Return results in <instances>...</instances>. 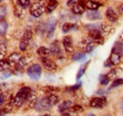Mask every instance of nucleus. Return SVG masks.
<instances>
[{"label":"nucleus","mask_w":123,"mask_h":116,"mask_svg":"<svg viewBox=\"0 0 123 116\" xmlns=\"http://www.w3.org/2000/svg\"><path fill=\"white\" fill-rule=\"evenodd\" d=\"M31 89L30 87H24L22 88H20V90L17 92V94L15 95V97L13 98V103L14 106L17 108H20L25 102L27 101L29 95L31 94Z\"/></svg>","instance_id":"obj_1"},{"label":"nucleus","mask_w":123,"mask_h":116,"mask_svg":"<svg viewBox=\"0 0 123 116\" xmlns=\"http://www.w3.org/2000/svg\"><path fill=\"white\" fill-rule=\"evenodd\" d=\"M47 5L46 4V0H39L35 2L32 6H31V14L34 17H40L45 12V7Z\"/></svg>","instance_id":"obj_2"},{"label":"nucleus","mask_w":123,"mask_h":116,"mask_svg":"<svg viewBox=\"0 0 123 116\" xmlns=\"http://www.w3.org/2000/svg\"><path fill=\"white\" fill-rule=\"evenodd\" d=\"M84 28L87 30H91V29H98L99 30L103 35H107L111 31V27L107 25L106 23H98V24H88L85 25Z\"/></svg>","instance_id":"obj_3"},{"label":"nucleus","mask_w":123,"mask_h":116,"mask_svg":"<svg viewBox=\"0 0 123 116\" xmlns=\"http://www.w3.org/2000/svg\"><path fill=\"white\" fill-rule=\"evenodd\" d=\"M96 42L93 40L91 37H86L83 38L80 42V47L82 49L83 51H85L86 53H91L96 48Z\"/></svg>","instance_id":"obj_4"},{"label":"nucleus","mask_w":123,"mask_h":116,"mask_svg":"<svg viewBox=\"0 0 123 116\" xmlns=\"http://www.w3.org/2000/svg\"><path fill=\"white\" fill-rule=\"evenodd\" d=\"M27 73L32 80H39L42 75V67L39 64H33L28 68Z\"/></svg>","instance_id":"obj_5"},{"label":"nucleus","mask_w":123,"mask_h":116,"mask_svg":"<svg viewBox=\"0 0 123 116\" xmlns=\"http://www.w3.org/2000/svg\"><path fill=\"white\" fill-rule=\"evenodd\" d=\"M51 107H53V106H52L51 103L49 102L47 96L45 97V98L37 99L36 104H35V106H34L35 109H37L38 111H46V110H48Z\"/></svg>","instance_id":"obj_6"},{"label":"nucleus","mask_w":123,"mask_h":116,"mask_svg":"<svg viewBox=\"0 0 123 116\" xmlns=\"http://www.w3.org/2000/svg\"><path fill=\"white\" fill-rule=\"evenodd\" d=\"M31 38H32V32L31 30H26L25 33L22 36L21 42L19 44V49L22 51H25L28 50L29 46H30V42H31Z\"/></svg>","instance_id":"obj_7"},{"label":"nucleus","mask_w":123,"mask_h":116,"mask_svg":"<svg viewBox=\"0 0 123 116\" xmlns=\"http://www.w3.org/2000/svg\"><path fill=\"white\" fill-rule=\"evenodd\" d=\"M88 34H89V37H91L97 44L102 45V44L104 43L103 34H102L99 30H98V29H91V30H88Z\"/></svg>","instance_id":"obj_8"},{"label":"nucleus","mask_w":123,"mask_h":116,"mask_svg":"<svg viewBox=\"0 0 123 116\" xmlns=\"http://www.w3.org/2000/svg\"><path fill=\"white\" fill-rule=\"evenodd\" d=\"M107 104V100L105 97H94L90 101V107L94 109H101L105 107Z\"/></svg>","instance_id":"obj_9"},{"label":"nucleus","mask_w":123,"mask_h":116,"mask_svg":"<svg viewBox=\"0 0 123 116\" xmlns=\"http://www.w3.org/2000/svg\"><path fill=\"white\" fill-rule=\"evenodd\" d=\"M41 62H42V65L43 67L46 69V71H49V72H53V71H56L57 70V65L56 63L49 59L48 57H41Z\"/></svg>","instance_id":"obj_10"},{"label":"nucleus","mask_w":123,"mask_h":116,"mask_svg":"<svg viewBox=\"0 0 123 116\" xmlns=\"http://www.w3.org/2000/svg\"><path fill=\"white\" fill-rule=\"evenodd\" d=\"M62 45L64 47V50L67 53H73L74 52V47H73V40L71 38V36L67 35L64 36V38L62 39Z\"/></svg>","instance_id":"obj_11"},{"label":"nucleus","mask_w":123,"mask_h":116,"mask_svg":"<svg viewBox=\"0 0 123 116\" xmlns=\"http://www.w3.org/2000/svg\"><path fill=\"white\" fill-rule=\"evenodd\" d=\"M56 25H57V21L55 20V18H51L48 20L46 24V33H47L48 38H51L53 36L55 29H56Z\"/></svg>","instance_id":"obj_12"},{"label":"nucleus","mask_w":123,"mask_h":116,"mask_svg":"<svg viewBox=\"0 0 123 116\" xmlns=\"http://www.w3.org/2000/svg\"><path fill=\"white\" fill-rule=\"evenodd\" d=\"M123 55L120 53H117V52H115V51H111V54H110V57L108 58L110 60V62L112 63L113 66H117L120 64V62L122 61Z\"/></svg>","instance_id":"obj_13"},{"label":"nucleus","mask_w":123,"mask_h":116,"mask_svg":"<svg viewBox=\"0 0 123 116\" xmlns=\"http://www.w3.org/2000/svg\"><path fill=\"white\" fill-rule=\"evenodd\" d=\"M50 51H51V53L55 56H60L62 54L61 46L58 40H55L50 44Z\"/></svg>","instance_id":"obj_14"},{"label":"nucleus","mask_w":123,"mask_h":116,"mask_svg":"<svg viewBox=\"0 0 123 116\" xmlns=\"http://www.w3.org/2000/svg\"><path fill=\"white\" fill-rule=\"evenodd\" d=\"M85 4L83 2H80L79 1L78 3H75L73 5V8H72V12L75 14H82L85 11Z\"/></svg>","instance_id":"obj_15"},{"label":"nucleus","mask_w":123,"mask_h":116,"mask_svg":"<svg viewBox=\"0 0 123 116\" xmlns=\"http://www.w3.org/2000/svg\"><path fill=\"white\" fill-rule=\"evenodd\" d=\"M106 17H107L108 20L110 22H112V23H115V22H117L118 20V16H117V14H116V12L112 8H108L107 9V11H106Z\"/></svg>","instance_id":"obj_16"},{"label":"nucleus","mask_w":123,"mask_h":116,"mask_svg":"<svg viewBox=\"0 0 123 116\" xmlns=\"http://www.w3.org/2000/svg\"><path fill=\"white\" fill-rule=\"evenodd\" d=\"M20 59H21L20 53H19V52H13V53H12V54L9 56L8 61H9V63H10V65H11L12 67H13V66H16V64L20 61Z\"/></svg>","instance_id":"obj_17"},{"label":"nucleus","mask_w":123,"mask_h":116,"mask_svg":"<svg viewBox=\"0 0 123 116\" xmlns=\"http://www.w3.org/2000/svg\"><path fill=\"white\" fill-rule=\"evenodd\" d=\"M36 101H37V98H36V93L33 91V90H31V94L29 95V97H28V99H27V105H29L28 106V108H34V106H35V104H36Z\"/></svg>","instance_id":"obj_18"},{"label":"nucleus","mask_w":123,"mask_h":116,"mask_svg":"<svg viewBox=\"0 0 123 116\" xmlns=\"http://www.w3.org/2000/svg\"><path fill=\"white\" fill-rule=\"evenodd\" d=\"M85 6L90 11H96V10H98L101 6V3H98V2H96V1H92V0H88V1L85 2Z\"/></svg>","instance_id":"obj_19"},{"label":"nucleus","mask_w":123,"mask_h":116,"mask_svg":"<svg viewBox=\"0 0 123 116\" xmlns=\"http://www.w3.org/2000/svg\"><path fill=\"white\" fill-rule=\"evenodd\" d=\"M121 72V69L117 67V68H114L112 69L109 72L107 73V76L110 78V80H115L117 78V76L119 75V73Z\"/></svg>","instance_id":"obj_20"},{"label":"nucleus","mask_w":123,"mask_h":116,"mask_svg":"<svg viewBox=\"0 0 123 116\" xmlns=\"http://www.w3.org/2000/svg\"><path fill=\"white\" fill-rule=\"evenodd\" d=\"M37 53H38V55L41 56V57H48L50 54H52L50 49L46 48V47H40V48L37 50Z\"/></svg>","instance_id":"obj_21"},{"label":"nucleus","mask_w":123,"mask_h":116,"mask_svg":"<svg viewBox=\"0 0 123 116\" xmlns=\"http://www.w3.org/2000/svg\"><path fill=\"white\" fill-rule=\"evenodd\" d=\"M72 106H73L72 102L69 101V100L62 102L61 105H59V111L62 113V112H63V111H65V110L69 109H70Z\"/></svg>","instance_id":"obj_22"},{"label":"nucleus","mask_w":123,"mask_h":116,"mask_svg":"<svg viewBox=\"0 0 123 116\" xmlns=\"http://www.w3.org/2000/svg\"><path fill=\"white\" fill-rule=\"evenodd\" d=\"M87 18L90 19V20H99V19H101V14L97 10L96 11H91L87 14Z\"/></svg>","instance_id":"obj_23"},{"label":"nucleus","mask_w":123,"mask_h":116,"mask_svg":"<svg viewBox=\"0 0 123 116\" xmlns=\"http://www.w3.org/2000/svg\"><path fill=\"white\" fill-rule=\"evenodd\" d=\"M115 51V52H117V53H120V54H122L123 55V44L122 42H120V41H117L115 45H114V47H113V49H112V51Z\"/></svg>","instance_id":"obj_24"},{"label":"nucleus","mask_w":123,"mask_h":116,"mask_svg":"<svg viewBox=\"0 0 123 116\" xmlns=\"http://www.w3.org/2000/svg\"><path fill=\"white\" fill-rule=\"evenodd\" d=\"M86 59V54L83 52H76L72 55V60L73 61H77V62H80V61H84Z\"/></svg>","instance_id":"obj_25"},{"label":"nucleus","mask_w":123,"mask_h":116,"mask_svg":"<svg viewBox=\"0 0 123 116\" xmlns=\"http://www.w3.org/2000/svg\"><path fill=\"white\" fill-rule=\"evenodd\" d=\"M58 5H59V3H58L56 0L49 1V4H47V6H46V12H47L48 14L52 13V12L57 8V6H58Z\"/></svg>","instance_id":"obj_26"},{"label":"nucleus","mask_w":123,"mask_h":116,"mask_svg":"<svg viewBox=\"0 0 123 116\" xmlns=\"http://www.w3.org/2000/svg\"><path fill=\"white\" fill-rule=\"evenodd\" d=\"M89 63H90V61H88V62H86V63H84L83 65H81L80 66V68L79 69V72L77 73V79L79 80L83 74L85 72V71H86V69H87V67H88V65H89Z\"/></svg>","instance_id":"obj_27"},{"label":"nucleus","mask_w":123,"mask_h":116,"mask_svg":"<svg viewBox=\"0 0 123 116\" xmlns=\"http://www.w3.org/2000/svg\"><path fill=\"white\" fill-rule=\"evenodd\" d=\"M75 28H76L75 24H73V23H69V22L64 23V24L62 25V31H63V32H69V31H71L72 29H74Z\"/></svg>","instance_id":"obj_28"},{"label":"nucleus","mask_w":123,"mask_h":116,"mask_svg":"<svg viewBox=\"0 0 123 116\" xmlns=\"http://www.w3.org/2000/svg\"><path fill=\"white\" fill-rule=\"evenodd\" d=\"M13 105H14V103H13V99H12V101H10L9 103H7V104L3 105V106H4V109H2V111H5V113H9V112H11V111L12 110Z\"/></svg>","instance_id":"obj_29"},{"label":"nucleus","mask_w":123,"mask_h":116,"mask_svg":"<svg viewBox=\"0 0 123 116\" xmlns=\"http://www.w3.org/2000/svg\"><path fill=\"white\" fill-rule=\"evenodd\" d=\"M14 14H15V16H17L18 18H22V17L24 16V14H25L24 8L21 7L20 5L15 7V9H14Z\"/></svg>","instance_id":"obj_30"},{"label":"nucleus","mask_w":123,"mask_h":116,"mask_svg":"<svg viewBox=\"0 0 123 116\" xmlns=\"http://www.w3.org/2000/svg\"><path fill=\"white\" fill-rule=\"evenodd\" d=\"M47 98H48V100H49V102L51 103V105H52V106H55V105L59 104V102H60V98H59V96L54 95V94H51V93L47 96Z\"/></svg>","instance_id":"obj_31"},{"label":"nucleus","mask_w":123,"mask_h":116,"mask_svg":"<svg viewBox=\"0 0 123 116\" xmlns=\"http://www.w3.org/2000/svg\"><path fill=\"white\" fill-rule=\"evenodd\" d=\"M123 85V79L122 78H118V79H115V81L112 83V85L109 87V89H113V88H115V87H119V86H121Z\"/></svg>","instance_id":"obj_32"},{"label":"nucleus","mask_w":123,"mask_h":116,"mask_svg":"<svg viewBox=\"0 0 123 116\" xmlns=\"http://www.w3.org/2000/svg\"><path fill=\"white\" fill-rule=\"evenodd\" d=\"M111 80H110V78L107 76V74L106 75H100V77H99V82H100V85H103V86H106L109 84V82H110Z\"/></svg>","instance_id":"obj_33"},{"label":"nucleus","mask_w":123,"mask_h":116,"mask_svg":"<svg viewBox=\"0 0 123 116\" xmlns=\"http://www.w3.org/2000/svg\"><path fill=\"white\" fill-rule=\"evenodd\" d=\"M18 4L24 9H27L31 6V0H18Z\"/></svg>","instance_id":"obj_34"},{"label":"nucleus","mask_w":123,"mask_h":116,"mask_svg":"<svg viewBox=\"0 0 123 116\" xmlns=\"http://www.w3.org/2000/svg\"><path fill=\"white\" fill-rule=\"evenodd\" d=\"M9 66H11V65H10V63H9L8 60H4V58L1 59V72H3L4 70L7 71L8 68H9Z\"/></svg>","instance_id":"obj_35"},{"label":"nucleus","mask_w":123,"mask_h":116,"mask_svg":"<svg viewBox=\"0 0 123 116\" xmlns=\"http://www.w3.org/2000/svg\"><path fill=\"white\" fill-rule=\"evenodd\" d=\"M7 53V48H6V45H4V43L2 42L1 46H0V58L3 59L4 56L6 55Z\"/></svg>","instance_id":"obj_36"},{"label":"nucleus","mask_w":123,"mask_h":116,"mask_svg":"<svg viewBox=\"0 0 123 116\" xmlns=\"http://www.w3.org/2000/svg\"><path fill=\"white\" fill-rule=\"evenodd\" d=\"M81 85H82V84H81V81H80V82H78L76 85L71 86V87H68L66 88V90H67V91H71V92H72V91H76L77 89H79L80 87H81Z\"/></svg>","instance_id":"obj_37"},{"label":"nucleus","mask_w":123,"mask_h":116,"mask_svg":"<svg viewBox=\"0 0 123 116\" xmlns=\"http://www.w3.org/2000/svg\"><path fill=\"white\" fill-rule=\"evenodd\" d=\"M7 23H6V21L5 20H3V19H1V36H3L4 34H5V32H6V30H7Z\"/></svg>","instance_id":"obj_38"},{"label":"nucleus","mask_w":123,"mask_h":116,"mask_svg":"<svg viewBox=\"0 0 123 116\" xmlns=\"http://www.w3.org/2000/svg\"><path fill=\"white\" fill-rule=\"evenodd\" d=\"M43 89H44V91H46V92L51 93V92H53V91H58V90H59V87H50V86H48V87H45Z\"/></svg>","instance_id":"obj_39"},{"label":"nucleus","mask_w":123,"mask_h":116,"mask_svg":"<svg viewBox=\"0 0 123 116\" xmlns=\"http://www.w3.org/2000/svg\"><path fill=\"white\" fill-rule=\"evenodd\" d=\"M78 0H68V2H67V5L68 6H70V5H72V4H74V3H76Z\"/></svg>","instance_id":"obj_40"},{"label":"nucleus","mask_w":123,"mask_h":116,"mask_svg":"<svg viewBox=\"0 0 123 116\" xmlns=\"http://www.w3.org/2000/svg\"><path fill=\"white\" fill-rule=\"evenodd\" d=\"M104 93H105V91L102 90V89H101V90H98V91L97 92V94H104Z\"/></svg>","instance_id":"obj_41"},{"label":"nucleus","mask_w":123,"mask_h":116,"mask_svg":"<svg viewBox=\"0 0 123 116\" xmlns=\"http://www.w3.org/2000/svg\"><path fill=\"white\" fill-rule=\"evenodd\" d=\"M119 108H120L121 110H123V100L120 102V104H119Z\"/></svg>","instance_id":"obj_42"},{"label":"nucleus","mask_w":123,"mask_h":116,"mask_svg":"<svg viewBox=\"0 0 123 116\" xmlns=\"http://www.w3.org/2000/svg\"><path fill=\"white\" fill-rule=\"evenodd\" d=\"M120 40H121V42L123 43V32L120 34Z\"/></svg>","instance_id":"obj_43"},{"label":"nucleus","mask_w":123,"mask_h":116,"mask_svg":"<svg viewBox=\"0 0 123 116\" xmlns=\"http://www.w3.org/2000/svg\"><path fill=\"white\" fill-rule=\"evenodd\" d=\"M120 11H121V13H123V4L121 5V7H120Z\"/></svg>","instance_id":"obj_44"},{"label":"nucleus","mask_w":123,"mask_h":116,"mask_svg":"<svg viewBox=\"0 0 123 116\" xmlns=\"http://www.w3.org/2000/svg\"><path fill=\"white\" fill-rule=\"evenodd\" d=\"M49 1H53V0H49Z\"/></svg>","instance_id":"obj_45"},{"label":"nucleus","mask_w":123,"mask_h":116,"mask_svg":"<svg viewBox=\"0 0 123 116\" xmlns=\"http://www.w3.org/2000/svg\"><path fill=\"white\" fill-rule=\"evenodd\" d=\"M1 1H3V0H1Z\"/></svg>","instance_id":"obj_46"}]
</instances>
